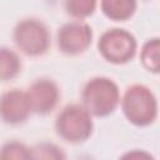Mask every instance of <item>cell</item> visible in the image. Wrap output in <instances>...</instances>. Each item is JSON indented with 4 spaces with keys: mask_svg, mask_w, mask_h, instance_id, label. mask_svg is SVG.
<instances>
[{
    "mask_svg": "<svg viewBox=\"0 0 160 160\" xmlns=\"http://www.w3.org/2000/svg\"><path fill=\"white\" fill-rule=\"evenodd\" d=\"M82 105L91 116L105 118L120 104V90L115 81L105 76L91 78L82 88Z\"/></svg>",
    "mask_w": 160,
    "mask_h": 160,
    "instance_id": "cell-1",
    "label": "cell"
},
{
    "mask_svg": "<svg viewBox=\"0 0 160 160\" xmlns=\"http://www.w3.org/2000/svg\"><path fill=\"white\" fill-rule=\"evenodd\" d=\"M124 116L135 126H149L158 118V100L154 92L145 85L129 86L120 99Z\"/></svg>",
    "mask_w": 160,
    "mask_h": 160,
    "instance_id": "cell-2",
    "label": "cell"
},
{
    "mask_svg": "<svg viewBox=\"0 0 160 160\" xmlns=\"http://www.w3.org/2000/svg\"><path fill=\"white\" fill-rule=\"evenodd\" d=\"M56 134L66 142L86 141L94 130L91 114L81 104H69L61 109L55 121Z\"/></svg>",
    "mask_w": 160,
    "mask_h": 160,
    "instance_id": "cell-3",
    "label": "cell"
},
{
    "mask_svg": "<svg viewBox=\"0 0 160 160\" xmlns=\"http://www.w3.org/2000/svg\"><path fill=\"white\" fill-rule=\"evenodd\" d=\"M16 48L26 56L36 58L44 55L50 46V32L48 26L38 19L20 20L12 32Z\"/></svg>",
    "mask_w": 160,
    "mask_h": 160,
    "instance_id": "cell-4",
    "label": "cell"
},
{
    "mask_svg": "<svg viewBox=\"0 0 160 160\" xmlns=\"http://www.w3.org/2000/svg\"><path fill=\"white\" fill-rule=\"evenodd\" d=\"M98 49L108 62L122 65L132 60L138 50V42L135 36L128 30L114 28L102 32Z\"/></svg>",
    "mask_w": 160,
    "mask_h": 160,
    "instance_id": "cell-5",
    "label": "cell"
},
{
    "mask_svg": "<svg viewBox=\"0 0 160 160\" xmlns=\"http://www.w3.org/2000/svg\"><path fill=\"white\" fill-rule=\"evenodd\" d=\"M59 50L70 56H76L85 52L92 41V30L81 20L64 24L58 31Z\"/></svg>",
    "mask_w": 160,
    "mask_h": 160,
    "instance_id": "cell-6",
    "label": "cell"
},
{
    "mask_svg": "<svg viewBox=\"0 0 160 160\" xmlns=\"http://www.w3.org/2000/svg\"><path fill=\"white\" fill-rule=\"evenodd\" d=\"M32 112L26 91L11 89L0 95V120L9 125H19Z\"/></svg>",
    "mask_w": 160,
    "mask_h": 160,
    "instance_id": "cell-7",
    "label": "cell"
},
{
    "mask_svg": "<svg viewBox=\"0 0 160 160\" xmlns=\"http://www.w3.org/2000/svg\"><path fill=\"white\" fill-rule=\"evenodd\" d=\"M32 112L46 115L51 112L60 99V89L51 79H36L26 91Z\"/></svg>",
    "mask_w": 160,
    "mask_h": 160,
    "instance_id": "cell-8",
    "label": "cell"
},
{
    "mask_svg": "<svg viewBox=\"0 0 160 160\" xmlns=\"http://www.w3.org/2000/svg\"><path fill=\"white\" fill-rule=\"evenodd\" d=\"M138 6L136 0H100L102 14L114 21L129 20Z\"/></svg>",
    "mask_w": 160,
    "mask_h": 160,
    "instance_id": "cell-9",
    "label": "cell"
},
{
    "mask_svg": "<svg viewBox=\"0 0 160 160\" xmlns=\"http://www.w3.org/2000/svg\"><path fill=\"white\" fill-rule=\"evenodd\" d=\"M21 71V60L14 50L0 46V81L15 79Z\"/></svg>",
    "mask_w": 160,
    "mask_h": 160,
    "instance_id": "cell-10",
    "label": "cell"
},
{
    "mask_svg": "<svg viewBox=\"0 0 160 160\" xmlns=\"http://www.w3.org/2000/svg\"><path fill=\"white\" fill-rule=\"evenodd\" d=\"M160 41L159 38L149 39L144 42L140 51V61L142 66L154 74H159L160 70Z\"/></svg>",
    "mask_w": 160,
    "mask_h": 160,
    "instance_id": "cell-11",
    "label": "cell"
},
{
    "mask_svg": "<svg viewBox=\"0 0 160 160\" xmlns=\"http://www.w3.org/2000/svg\"><path fill=\"white\" fill-rule=\"evenodd\" d=\"M98 0H64L66 12L76 20L91 16L96 9Z\"/></svg>",
    "mask_w": 160,
    "mask_h": 160,
    "instance_id": "cell-12",
    "label": "cell"
},
{
    "mask_svg": "<svg viewBox=\"0 0 160 160\" xmlns=\"http://www.w3.org/2000/svg\"><path fill=\"white\" fill-rule=\"evenodd\" d=\"M0 159L2 160L31 159V149L20 141H8L0 148Z\"/></svg>",
    "mask_w": 160,
    "mask_h": 160,
    "instance_id": "cell-13",
    "label": "cell"
},
{
    "mask_svg": "<svg viewBox=\"0 0 160 160\" xmlns=\"http://www.w3.org/2000/svg\"><path fill=\"white\" fill-rule=\"evenodd\" d=\"M31 159H46V160H61L65 159L64 151L55 144L40 142L31 148Z\"/></svg>",
    "mask_w": 160,
    "mask_h": 160,
    "instance_id": "cell-14",
    "label": "cell"
}]
</instances>
